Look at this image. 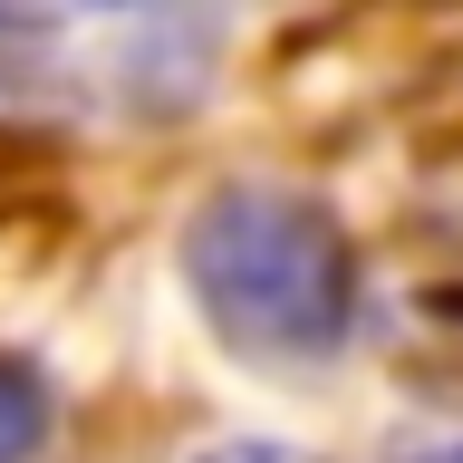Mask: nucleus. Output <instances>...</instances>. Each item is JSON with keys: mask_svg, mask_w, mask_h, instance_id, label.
Segmentation results:
<instances>
[{"mask_svg": "<svg viewBox=\"0 0 463 463\" xmlns=\"http://www.w3.org/2000/svg\"><path fill=\"white\" fill-rule=\"evenodd\" d=\"M184 280L213 338L241 357H318L347 338L357 309V260L328 203L289 184H222L184 222Z\"/></svg>", "mask_w": 463, "mask_h": 463, "instance_id": "nucleus-1", "label": "nucleus"}, {"mask_svg": "<svg viewBox=\"0 0 463 463\" xmlns=\"http://www.w3.org/2000/svg\"><path fill=\"white\" fill-rule=\"evenodd\" d=\"M58 434V396L20 347H0V463H39Z\"/></svg>", "mask_w": 463, "mask_h": 463, "instance_id": "nucleus-2", "label": "nucleus"}, {"mask_svg": "<svg viewBox=\"0 0 463 463\" xmlns=\"http://www.w3.org/2000/svg\"><path fill=\"white\" fill-rule=\"evenodd\" d=\"M434 463H463V454H434Z\"/></svg>", "mask_w": 463, "mask_h": 463, "instance_id": "nucleus-3", "label": "nucleus"}]
</instances>
